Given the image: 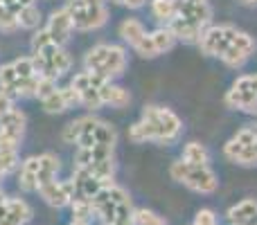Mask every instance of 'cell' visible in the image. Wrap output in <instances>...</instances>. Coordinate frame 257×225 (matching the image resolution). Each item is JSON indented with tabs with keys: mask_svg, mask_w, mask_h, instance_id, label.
I'll return each instance as SVG.
<instances>
[{
	"mask_svg": "<svg viewBox=\"0 0 257 225\" xmlns=\"http://www.w3.org/2000/svg\"><path fill=\"white\" fill-rule=\"evenodd\" d=\"M199 45L208 57H219L230 68H241L255 52V41L246 32L230 25H214L203 30Z\"/></svg>",
	"mask_w": 257,
	"mask_h": 225,
	"instance_id": "6da1fadb",
	"label": "cell"
},
{
	"mask_svg": "<svg viewBox=\"0 0 257 225\" xmlns=\"http://www.w3.org/2000/svg\"><path fill=\"white\" fill-rule=\"evenodd\" d=\"M183 133V122L174 111L163 106H147L142 111V119L128 128V140L140 142H158V144H172Z\"/></svg>",
	"mask_w": 257,
	"mask_h": 225,
	"instance_id": "7a4b0ae2",
	"label": "cell"
},
{
	"mask_svg": "<svg viewBox=\"0 0 257 225\" xmlns=\"http://www.w3.org/2000/svg\"><path fill=\"white\" fill-rule=\"evenodd\" d=\"M115 128L102 119L86 115L63 128V142L77 144V149H90V146H115Z\"/></svg>",
	"mask_w": 257,
	"mask_h": 225,
	"instance_id": "3957f363",
	"label": "cell"
},
{
	"mask_svg": "<svg viewBox=\"0 0 257 225\" xmlns=\"http://www.w3.org/2000/svg\"><path fill=\"white\" fill-rule=\"evenodd\" d=\"M93 212L104 225H111V223H133V212L136 209H133L131 196H128L124 187L108 182L93 198Z\"/></svg>",
	"mask_w": 257,
	"mask_h": 225,
	"instance_id": "277c9868",
	"label": "cell"
},
{
	"mask_svg": "<svg viewBox=\"0 0 257 225\" xmlns=\"http://www.w3.org/2000/svg\"><path fill=\"white\" fill-rule=\"evenodd\" d=\"M126 68V52L120 45H95L88 54H86V70L95 72V75L104 77L111 81L113 77H120Z\"/></svg>",
	"mask_w": 257,
	"mask_h": 225,
	"instance_id": "5b68a950",
	"label": "cell"
},
{
	"mask_svg": "<svg viewBox=\"0 0 257 225\" xmlns=\"http://www.w3.org/2000/svg\"><path fill=\"white\" fill-rule=\"evenodd\" d=\"M169 173L176 182L185 185L192 191H199V194H212L219 187L217 173L210 169V164H192L185 160H178L172 164Z\"/></svg>",
	"mask_w": 257,
	"mask_h": 225,
	"instance_id": "8992f818",
	"label": "cell"
},
{
	"mask_svg": "<svg viewBox=\"0 0 257 225\" xmlns=\"http://www.w3.org/2000/svg\"><path fill=\"white\" fill-rule=\"evenodd\" d=\"M113 149L115 146H90V149H77V167H84L93 171L99 180L111 182L115 173L113 162Z\"/></svg>",
	"mask_w": 257,
	"mask_h": 225,
	"instance_id": "52a82bcc",
	"label": "cell"
},
{
	"mask_svg": "<svg viewBox=\"0 0 257 225\" xmlns=\"http://www.w3.org/2000/svg\"><path fill=\"white\" fill-rule=\"evenodd\" d=\"M226 158L241 167L257 164V124L237 131V135L226 144Z\"/></svg>",
	"mask_w": 257,
	"mask_h": 225,
	"instance_id": "ba28073f",
	"label": "cell"
},
{
	"mask_svg": "<svg viewBox=\"0 0 257 225\" xmlns=\"http://www.w3.org/2000/svg\"><path fill=\"white\" fill-rule=\"evenodd\" d=\"M34 66L39 70L41 77H48V79H59L61 75H66L72 66V59L61 45L50 43L48 48L34 52Z\"/></svg>",
	"mask_w": 257,
	"mask_h": 225,
	"instance_id": "9c48e42d",
	"label": "cell"
},
{
	"mask_svg": "<svg viewBox=\"0 0 257 225\" xmlns=\"http://www.w3.org/2000/svg\"><path fill=\"white\" fill-rule=\"evenodd\" d=\"M66 9L72 18L75 30H81V32L97 30V27H102L108 21V9L104 5H93V3H86V0H70L66 5Z\"/></svg>",
	"mask_w": 257,
	"mask_h": 225,
	"instance_id": "30bf717a",
	"label": "cell"
},
{
	"mask_svg": "<svg viewBox=\"0 0 257 225\" xmlns=\"http://www.w3.org/2000/svg\"><path fill=\"white\" fill-rule=\"evenodd\" d=\"M108 84V79H104V77L95 75V72L86 70V72H79V75H75V79H72V88H75L77 97H79V104H84L86 108H90V111H95V108L104 106V86Z\"/></svg>",
	"mask_w": 257,
	"mask_h": 225,
	"instance_id": "8fae6325",
	"label": "cell"
},
{
	"mask_svg": "<svg viewBox=\"0 0 257 225\" xmlns=\"http://www.w3.org/2000/svg\"><path fill=\"white\" fill-rule=\"evenodd\" d=\"M226 104L237 111H257V75H244L230 86L226 95Z\"/></svg>",
	"mask_w": 257,
	"mask_h": 225,
	"instance_id": "7c38bea8",
	"label": "cell"
},
{
	"mask_svg": "<svg viewBox=\"0 0 257 225\" xmlns=\"http://www.w3.org/2000/svg\"><path fill=\"white\" fill-rule=\"evenodd\" d=\"M25 135V113L12 108L0 117V149H18Z\"/></svg>",
	"mask_w": 257,
	"mask_h": 225,
	"instance_id": "4fadbf2b",
	"label": "cell"
},
{
	"mask_svg": "<svg viewBox=\"0 0 257 225\" xmlns=\"http://www.w3.org/2000/svg\"><path fill=\"white\" fill-rule=\"evenodd\" d=\"M176 43V36L169 27H163V30H156L151 34H145V39L136 45V52L145 59H154L158 54H165L167 50L174 48Z\"/></svg>",
	"mask_w": 257,
	"mask_h": 225,
	"instance_id": "5bb4252c",
	"label": "cell"
},
{
	"mask_svg": "<svg viewBox=\"0 0 257 225\" xmlns=\"http://www.w3.org/2000/svg\"><path fill=\"white\" fill-rule=\"evenodd\" d=\"M176 16L205 30L212 18V9L208 0H176Z\"/></svg>",
	"mask_w": 257,
	"mask_h": 225,
	"instance_id": "9a60e30c",
	"label": "cell"
},
{
	"mask_svg": "<svg viewBox=\"0 0 257 225\" xmlns=\"http://www.w3.org/2000/svg\"><path fill=\"white\" fill-rule=\"evenodd\" d=\"M70 182H72V189H75V198H86V200H93L95 196L102 191V187L108 185V182L99 180L93 171H88V169H84V167L75 169Z\"/></svg>",
	"mask_w": 257,
	"mask_h": 225,
	"instance_id": "2e32d148",
	"label": "cell"
},
{
	"mask_svg": "<svg viewBox=\"0 0 257 225\" xmlns=\"http://www.w3.org/2000/svg\"><path fill=\"white\" fill-rule=\"evenodd\" d=\"M39 194L50 207H66L75 198V189H72L70 180H52L48 185L39 187Z\"/></svg>",
	"mask_w": 257,
	"mask_h": 225,
	"instance_id": "e0dca14e",
	"label": "cell"
},
{
	"mask_svg": "<svg viewBox=\"0 0 257 225\" xmlns=\"http://www.w3.org/2000/svg\"><path fill=\"white\" fill-rule=\"evenodd\" d=\"M45 30H48V34H50V39H52L54 45H63V43H66V41L70 39L72 30H75L68 9L63 7V9H59V12H54L52 16H50L48 27H45Z\"/></svg>",
	"mask_w": 257,
	"mask_h": 225,
	"instance_id": "ac0fdd59",
	"label": "cell"
},
{
	"mask_svg": "<svg viewBox=\"0 0 257 225\" xmlns=\"http://www.w3.org/2000/svg\"><path fill=\"white\" fill-rule=\"evenodd\" d=\"M41 102H43L45 113H63L66 108H70V106H75V104H79V97H77L75 88H72V86H68V88H57V90H52V93H50L48 97H43Z\"/></svg>",
	"mask_w": 257,
	"mask_h": 225,
	"instance_id": "d6986e66",
	"label": "cell"
},
{
	"mask_svg": "<svg viewBox=\"0 0 257 225\" xmlns=\"http://www.w3.org/2000/svg\"><path fill=\"white\" fill-rule=\"evenodd\" d=\"M228 223L230 225H257V200L246 198L228 209Z\"/></svg>",
	"mask_w": 257,
	"mask_h": 225,
	"instance_id": "ffe728a7",
	"label": "cell"
},
{
	"mask_svg": "<svg viewBox=\"0 0 257 225\" xmlns=\"http://www.w3.org/2000/svg\"><path fill=\"white\" fill-rule=\"evenodd\" d=\"M32 218V207L23 198H9L0 225H25Z\"/></svg>",
	"mask_w": 257,
	"mask_h": 225,
	"instance_id": "44dd1931",
	"label": "cell"
},
{
	"mask_svg": "<svg viewBox=\"0 0 257 225\" xmlns=\"http://www.w3.org/2000/svg\"><path fill=\"white\" fill-rule=\"evenodd\" d=\"M39 171H36V185L43 187L48 182L57 180V173H59V158L52 153H43L39 155Z\"/></svg>",
	"mask_w": 257,
	"mask_h": 225,
	"instance_id": "7402d4cb",
	"label": "cell"
},
{
	"mask_svg": "<svg viewBox=\"0 0 257 225\" xmlns=\"http://www.w3.org/2000/svg\"><path fill=\"white\" fill-rule=\"evenodd\" d=\"M36 171H39V160L36 158H27L21 164V173H18V187L23 191H39L36 185Z\"/></svg>",
	"mask_w": 257,
	"mask_h": 225,
	"instance_id": "603a6c76",
	"label": "cell"
},
{
	"mask_svg": "<svg viewBox=\"0 0 257 225\" xmlns=\"http://www.w3.org/2000/svg\"><path fill=\"white\" fill-rule=\"evenodd\" d=\"M145 34H147V30H145V25H142L140 21H136V18H126V21H122L120 36L126 41L128 45H133V48H136V45L145 39Z\"/></svg>",
	"mask_w": 257,
	"mask_h": 225,
	"instance_id": "cb8c5ba5",
	"label": "cell"
},
{
	"mask_svg": "<svg viewBox=\"0 0 257 225\" xmlns=\"http://www.w3.org/2000/svg\"><path fill=\"white\" fill-rule=\"evenodd\" d=\"M102 97H104V104H108V106H113V108H124V106H128V102H131L128 90H124L122 86H113L111 81L104 86Z\"/></svg>",
	"mask_w": 257,
	"mask_h": 225,
	"instance_id": "d4e9b609",
	"label": "cell"
},
{
	"mask_svg": "<svg viewBox=\"0 0 257 225\" xmlns=\"http://www.w3.org/2000/svg\"><path fill=\"white\" fill-rule=\"evenodd\" d=\"M181 160L192 162V164H210V153L203 144H199V142H190V144H185V149H183Z\"/></svg>",
	"mask_w": 257,
	"mask_h": 225,
	"instance_id": "484cf974",
	"label": "cell"
},
{
	"mask_svg": "<svg viewBox=\"0 0 257 225\" xmlns=\"http://www.w3.org/2000/svg\"><path fill=\"white\" fill-rule=\"evenodd\" d=\"M151 14L169 25L176 18V0H151Z\"/></svg>",
	"mask_w": 257,
	"mask_h": 225,
	"instance_id": "4316f807",
	"label": "cell"
},
{
	"mask_svg": "<svg viewBox=\"0 0 257 225\" xmlns=\"http://www.w3.org/2000/svg\"><path fill=\"white\" fill-rule=\"evenodd\" d=\"M72 209V221H88L95 216L93 212V200H86V198H72L70 203Z\"/></svg>",
	"mask_w": 257,
	"mask_h": 225,
	"instance_id": "83f0119b",
	"label": "cell"
},
{
	"mask_svg": "<svg viewBox=\"0 0 257 225\" xmlns=\"http://www.w3.org/2000/svg\"><path fill=\"white\" fill-rule=\"evenodd\" d=\"M41 23V12L36 9V5H25L18 14V27H25V30H34Z\"/></svg>",
	"mask_w": 257,
	"mask_h": 225,
	"instance_id": "f1b7e54d",
	"label": "cell"
},
{
	"mask_svg": "<svg viewBox=\"0 0 257 225\" xmlns=\"http://www.w3.org/2000/svg\"><path fill=\"white\" fill-rule=\"evenodd\" d=\"M18 149H0V173L7 176L18 167Z\"/></svg>",
	"mask_w": 257,
	"mask_h": 225,
	"instance_id": "f546056e",
	"label": "cell"
},
{
	"mask_svg": "<svg viewBox=\"0 0 257 225\" xmlns=\"http://www.w3.org/2000/svg\"><path fill=\"white\" fill-rule=\"evenodd\" d=\"M133 225H167V221L151 209H136L133 212Z\"/></svg>",
	"mask_w": 257,
	"mask_h": 225,
	"instance_id": "4dcf8cb0",
	"label": "cell"
},
{
	"mask_svg": "<svg viewBox=\"0 0 257 225\" xmlns=\"http://www.w3.org/2000/svg\"><path fill=\"white\" fill-rule=\"evenodd\" d=\"M14 30H18V18L0 0V32H14Z\"/></svg>",
	"mask_w": 257,
	"mask_h": 225,
	"instance_id": "1f68e13d",
	"label": "cell"
},
{
	"mask_svg": "<svg viewBox=\"0 0 257 225\" xmlns=\"http://www.w3.org/2000/svg\"><path fill=\"white\" fill-rule=\"evenodd\" d=\"M50 43H52V39H50L48 30H39L34 34V39H32V52H39V50L48 48Z\"/></svg>",
	"mask_w": 257,
	"mask_h": 225,
	"instance_id": "d6a6232c",
	"label": "cell"
},
{
	"mask_svg": "<svg viewBox=\"0 0 257 225\" xmlns=\"http://www.w3.org/2000/svg\"><path fill=\"white\" fill-rule=\"evenodd\" d=\"M52 90H57V86H54V79H48V77H41V81H39V88H36V97L39 99H43V97H48Z\"/></svg>",
	"mask_w": 257,
	"mask_h": 225,
	"instance_id": "836d02e7",
	"label": "cell"
},
{
	"mask_svg": "<svg viewBox=\"0 0 257 225\" xmlns=\"http://www.w3.org/2000/svg\"><path fill=\"white\" fill-rule=\"evenodd\" d=\"M194 225H219V223H217V216H214L212 209H201V212L196 214Z\"/></svg>",
	"mask_w": 257,
	"mask_h": 225,
	"instance_id": "e575fe53",
	"label": "cell"
},
{
	"mask_svg": "<svg viewBox=\"0 0 257 225\" xmlns=\"http://www.w3.org/2000/svg\"><path fill=\"white\" fill-rule=\"evenodd\" d=\"M12 108H14V97L7 95L5 90H0V117H3L7 111H12Z\"/></svg>",
	"mask_w": 257,
	"mask_h": 225,
	"instance_id": "d590c367",
	"label": "cell"
},
{
	"mask_svg": "<svg viewBox=\"0 0 257 225\" xmlns=\"http://www.w3.org/2000/svg\"><path fill=\"white\" fill-rule=\"evenodd\" d=\"M113 3L122 5V7H128V9H138V7H142L147 0H113Z\"/></svg>",
	"mask_w": 257,
	"mask_h": 225,
	"instance_id": "8d00e7d4",
	"label": "cell"
},
{
	"mask_svg": "<svg viewBox=\"0 0 257 225\" xmlns=\"http://www.w3.org/2000/svg\"><path fill=\"white\" fill-rule=\"evenodd\" d=\"M7 196H5V191H3V187H0V218H3V214H5V209H7Z\"/></svg>",
	"mask_w": 257,
	"mask_h": 225,
	"instance_id": "74e56055",
	"label": "cell"
},
{
	"mask_svg": "<svg viewBox=\"0 0 257 225\" xmlns=\"http://www.w3.org/2000/svg\"><path fill=\"white\" fill-rule=\"evenodd\" d=\"M70 225H90V223L88 221H72Z\"/></svg>",
	"mask_w": 257,
	"mask_h": 225,
	"instance_id": "f35d334b",
	"label": "cell"
},
{
	"mask_svg": "<svg viewBox=\"0 0 257 225\" xmlns=\"http://www.w3.org/2000/svg\"><path fill=\"white\" fill-rule=\"evenodd\" d=\"M86 3H93V5H104V0H86Z\"/></svg>",
	"mask_w": 257,
	"mask_h": 225,
	"instance_id": "ab89813d",
	"label": "cell"
},
{
	"mask_svg": "<svg viewBox=\"0 0 257 225\" xmlns=\"http://www.w3.org/2000/svg\"><path fill=\"white\" fill-rule=\"evenodd\" d=\"M111 225H133V223H111Z\"/></svg>",
	"mask_w": 257,
	"mask_h": 225,
	"instance_id": "60d3db41",
	"label": "cell"
},
{
	"mask_svg": "<svg viewBox=\"0 0 257 225\" xmlns=\"http://www.w3.org/2000/svg\"><path fill=\"white\" fill-rule=\"evenodd\" d=\"M23 3H25V5H32V3H34V0H23Z\"/></svg>",
	"mask_w": 257,
	"mask_h": 225,
	"instance_id": "b9f144b4",
	"label": "cell"
},
{
	"mask_svg": "<svg viewBox=\"0 0 257 225\" xmlns=\"http://www.w3.org/2000/svg\"><path fill=\"white\" fill-rule=\"evenodd\" d=\"M241 3H257V0H241Z\"/></svg>",
	"mask_w": 257,
	"mask_h": 225,
	"instance_id": "7bdbcfd3",
	"label": "cell"
},
{
	"mask_svg": "<svg viewBox=\"0 0 257 225\" xmlns=\"http://www.w3.org/2000/svg\"><path fill=\"white\" fill-rule=\"evenodd\" d=\"M3 178H5V176H3V173H0V180H3Z\"/></svg>",
	"mask_w": 257,
	"mask_h": 225,
	"instance_id": "ee69618b",
	"label": "cell"
}]
</instances>
